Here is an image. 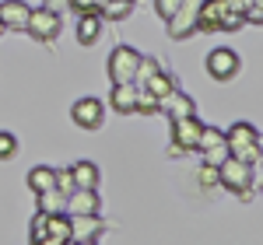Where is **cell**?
<instances>
[{
	"mask_svg": "<svg viewBox=\"0 0 263 245\" xmlns=\"http://www.w3.org/2000/svg\"><path fill=\"white\" fill-rule=\"evenodd\" d=\"M74 214H102L99 189H70L67 193V217Z\"/></svg>",
	"mask_w": 263,
	"mask_h": 245,
	"instance_id": "5bb4252c",
	"label": "cell"
},
{
	"mask_svg": "<svg viewBox=\"0 0 263 245\" xmlns=\"http://www.w3.org/2000/svg\"><path fill=\"white\" fill-rule=\"evenodd\" d=\"M224 14H228V4L224 0H200L197 32H224Z\"/></svg>",
	"mask_w": 263,
	"mask_h": 245,
	"instance_id": "8fae6325",
	"label": "cell"
},
{
	"mask_svg": "<svg viewBox=\"0 0 263 245\" xmlns=\"http://www.w3.org/2000/svg\"><path fill=\"white\" fill-rule=\"evenodd\" d=\"M242 18H246V25H260V21H263V4H260V0H253V4L242 11Z\"/></svg>",
	"mask_w": 263,
	"mask_h": 245,
	"instance_id": "f546056e",
	"label": "cell"
},
{
	"mask_svg": "<svg viewBox=\"0 0 263 245\" xmlns=\"http://www.w3.org/2000/svg\"><path fill=\"white\" fill-rule=\"evenodd\" d=\"M67 245H99V242H67Z\"/></svg>",
	"mask_w": 263,
	"mask_h": 245,
	"instance_id": "836d02e7",
	"label": "cell"
},
{
	"mask_svg": "<svg viewBox=\"0 0 263 245\" xmlns=\"http://www.w3.org/2000/svg\"><path fill=\"white\" fill-rule=\"evenodd\" d=\"M28 238H32V242L46 238V214H35V217H32V224H28Z\"/></svg>",
	"mask_w": 263,
	"mask_h": 245,
	"instance_id": "f1b7e54d",
	"label": "cell"
},
{
	"mask_svg": "<svg viewBox=\"0 0 263 245\" xmlns=\"http://www.w3.org/2000/svg\"><path fill=\"white\" fill-rule=\"evenodd\" d=\"M239 70H242V60H239V53H235V49L218 46V49H211V53H207V74H211L218 84L235 81V77H239Z\"/></svg>",
	"mask_w": 263,
	"mask_h": 245,
	"instance_id": "277c9868",
	"label": "cell"
},
{
	"mask_svg": "<svg viewBox=\"0 0 263 245\" xmlns=\"http://www.w3.org/2000/svg\"><path fill=\"white\" fill-rule=\"evenodd\" d=\"M141 88H147V91H151V95L162 102V98H168V95H172L179 84H176V77H172V74H168V70L162 67V70H158V74H155V77H151L147 84H141Z\"/></svg>",
	"mask_w": 263,
	"mask_h": 245,
	"instance_id": "d6986e66",
	"label": "cell"
},
{
	"mask_svg": "<svg viewBox=\"0 0 263 245\" xmlns=\"http://www.w3.org/2000/svg\"><path fill=\"white\" fill-rule=\"evenodd\" d=\"M25 182H28L32 193H46V189H53V168H49V165H35V168L28 172Z\"/></svg>",
	"mask_w": 263,
	"mask_h": 245,
	"instance_id": "44dd1931",
	"label": "cell"
},
{
	"mask_svg": "<svg viewBox=\"0 0 263 245\" xmlns=\"http://www.w3.org/2000/svg\"><path fill=\"white\" fill-rule=\"evenodd\" d=\"M162 70V60H155V56H141L137 63V74H134V84H147L155 74Z\"/></svg>",
	"mask_w": 263,
	"mask_h": 245,
	"instance_id": "603a6c76",
	"label": "cell"
},
{
	"mask_svg": "<svg viewBox=\"0 0 263 245\" xmlns=\"http://www.w3.org/2000/svg\"><path fill=\"white\" fill-rule=\"evenodd\" d=\"M200 133H203V119H197V112H193V116H186V119H176V122H172V144L179 147L182 154L197 151Z\"/></svg>",
	"mask_w": 263,
	"mask_h": 245,
	"instance_id": "30bf717a",
	"label": "cell"
},
{
	"mask_svg": "<svg viewBox=\"0 0 263 245\" xmlns=\"http://www.w3.org/2000/svg\"><path fill=\"white\" fill-rule=\"evenodd\" d=\"M253 168H256V165H246V161H239V158L228 154V158L218 165V186H224V189L239 193L242 200H249L253 189H256V175H253Z\"/></svg>",
	"mask_w": 263,
	"mask_h": 245,
	"instance_id": "7a4b0ae2",
	"label": "cell"
},
{
	"mask_svg": "<svg viewBox=\"0 0 263 245\" xmlns=\"http://www.w3.org/2000/svg\"><path fill=\"white\" fill-rule=\"evenodd\" d=\"M109 109L120 112V116H134V109H137V84H112Z\"/></svg>",
	"mask_w": 263,
	"mask_h": 245,
	"instance_id": "9a60e30c",
	"label": "cell"
},
{
	"mask_svg": "<svg viewBox=\"0 0 263 245\" xmlns=\"http://www.w3.org/2000/svg\"><path fill=\"white\" fill-rule=\"evenodd\" d=\"M35 203H39V214H46V217L67 214V193H60V189H46V193H35Z\"/></svg>",
	"mask_w": 263,
	"mask_h": 245,
	"instance_id": "ac0fdd59",
	"label": "cell"
},
{
	"mask_svg": "<svg viewBox=\"0 0 263 245\" xmlns=\"http://www.w3.org/2000/svg\"><path fill=\"white\" fill-rule=\"evenodd\" d=\"M32 245H67V242H57V238H39V242H32Z\"/></svg>",
	"mask_w": 263,
	"mask_h": 245,
	"instance_id": "d6a6232c",
	"label": "cell"
},
{
	"mask_svg": "<svg viewBox=\"0 0 263 245\" xmlns=\"http://www.w3.org/2000/svg\"><path fill=\"white\" fill-rule=\"evenodd\" d=\"M134 112H141V116H155V112H158V98H155L147 88H141V84H137V109H134Z\"/></svg>",
	"mask_w": 263,
	"mask_h": 245,
	"instance_id": "cb8c5ba5",
	"label": "cell"
},
{
	"mask_svg": "<svg viewBox=\"0 0 263 245\" xmlns=\"http://www.w3.org/2000/svg\"><path fill=\"white\" fill-rule=\"evenodd\" d=\"M158 112H165V119H168V122H176V119L193 116V112H197V102H193L186 91H179V88H176L168 98H162V102H158Z\"/></svg>",
	"mask_w": 263,
	"mask_h": 245,
	"instance_id": "4fadbf2b",
	"label": "cell"
},
{
	"mask_svg": "<svg viewBox=\"0 0 263 245\" xmlns=\"http://www.w3.org/2000/svg\"><path fill=\"white\" fill-rule=\"evenodd\" d=\"M137 63H141V53L134 46H116L105 60V74L112 84H134V74H137Z\"/></svg>",
	"mask_w": 263,
	"mask_h": 245,
	"instance_id": "3957f363",
	"label": "cell"
},
{
	"mask_svg": "<svg viewBox=\"0 0 263 245\" xmlns=\"http://www.w3.org/2000/svg\"><path fill=\"white\" fill-rule=\"evenodd\" d=\"M42 7H49V11L63 14V11H70V0H42Z\"/></svg>",
	"mask_w": 263,
	"mask_h": 245,
	"instance_id": "4dcf8cb0",
	"label": "cell"
},
{
	"mask_svg": "<svg viewBox=\"0 0 263 245\" xmlns=\"http://www.w3.org/2000/svg\"><path fill=\"white\" fill-rule=\"evenodd\" d=\"M99 14H102V21H123L134 14V0H105Z\"/></svg>",
	"mask_w": 263,
	"mask_h": 245,
	"instance_id": "ffe728a7",
	"label": "cell"
},
{
	"mask_svg": "<svg viewBox=\"0 0 263 245\" xmlns=\"http://www.w3.org/2000/svg\"><path fill=\"white\" fill-rule=\"evenodd\" d=\"M74 35L81 46H95L102 39V14H78V28Z\"/></svg>",
	"mask_w": 263,
	"mask_h": 245,
	"instance_id": "e0dca14e",
	"label": "cell"
},
{
	"mask_svg": "<svg viewBox=\"0 0 263 245\" xmlns=\"http://www.w3.org/2000/svg\"><path fill=\"white\" fill-rule=\"evenodd\" d=\"M224 4H228L232 11H239V14H242V11L249 7V4H253V0H224Z\"/></svg>",
	"mask_w": 263,
	"mask_h": 245,
	"instance_id": "1f68e13d",
	"label": "cell"
},
{
	"mask_svg": "<svg viewBox=\"0 0 263 245\" xmlns=\"http://www.w3.org/2000/svg\"><path fill=\"white\" fill-rule=\"evenodd\" d=\"M46 238L70 242V221H67V214H53V217H46Z\"/></svg>",
	"mask_w": 263,
	"mask_h": 245,
	"instance_id": "7402d4cb",
	"label": "cell"
},
{
	"mask_svg": "<svg viewBox=\"0 0 263 245\" xmlns=\"http://www.w3.org/2000/svg\"><path fill=\"white\" fill-rule=\"evenodd\" d=\"M197 182H200L203 189L218 186V168H214V165H200V172H197Z\"/></svg>",
	"mask_w": 263,
	"mask_h": 245,
	"instance_id": "4316f807",
	"label": "cell"
},
{
	"mask_svg": "<svg viewBox=\"0 0 263 245\" xmlns=\"http://www.w3.org/2000/svg\"><path fill=\"white\" fill-rule=\"evenodd\" d=\"M28 14H32V7L25 0H4L0 4V25H4V32H25Z\"/></svg>",
	"mask_w": 263,
	"mask_h": 245,
	"instance_id": "7c38bea8",
	"label": "cell"
},
{
	"mask_svg": "<svg viewBox=\"0 0 263 245\" xmlns=\"http://www.w3.org/2000/svg\"><path fill=\"white\" fill-rule=\"evenodd\" d=\"M197 151H200L203 165H218L228 158V144H224V130H218V126H207L203 122V133H200V144H197Z\"/></svg>",
	"mask_w": 263,
	"mask_h": 245,
	"instance_id": "ba28073f",
	"label": "cell"
},
{
	"mask_svg": "<svg viewBox=\"0 0 263 245\" xmlns=\"http://www.w3.org/2000/svg\"><path fill=\"white\" fill-rule=\"evenodd\" d=\"M102 4L105 0H70V11H78V14H99Z\"/></svg>",
	"mask_w": 263,
	"mask_h": 245,
	"instance_id": "484cf974",
	"label": "cell"
},
{
	"mask_svg": "<svg viewBox=\"0 0 263 245\" xmlns=\"http://www.w3.org/2000/svg\"><path fill=\"white\" fill-rule=\"evenodd\" d=\"M70 175H74V189H99L102 182V172L95 161H74Z\"/></svg>",
	"mask_w": 263,
	"mask_h": 245,
	"instance_id": "2e32d148",
	"label": "cell"
},
{
	"mask_svg": "<svg viewBox=\"0 0 263 245\" xmlns=\"http://www.w3.org/2000/svg\"><path fill=\"white\" fill-rule=\"evenodd\" d=\"M0 32H4V25H0Z\"/></svg>",
	"mask_w": 263,
	"mask_h": 245,
	"instance_id": "e575fe53",
	"label": "cell"
},
{
	"mask_svg": "<svg viewBox=\"0 0 263 245\" xmlns=\"http://www.w3.org/2000/svg\"><path fill=\"white\" fill-rule=\"evenodd\" d=\"M67 221H70V242H99L102 235L109 231L102 214H74Z\"/></svg>",
	"mask_w": 263,
	"mask_h": 245,
	"instance_id": "52a82bcc",
	"label": "cell"
},
{
	"mask_svg": "<svg viewBox=\"0 0 263 245\" xmlns=\"http://www.w3.org/2000/svg\"><path fill=\"white\" fill-rule=\"evenodd\" d=\"M134 4H137V0H134Z\"/></svg>",
	"mask_w": 263,
	"mask_h": 245,
	"instance_id": "d590c367",
	"label": "cell"
},
{
	"mask_svg": "<svg viewBox=\"0 0 263 245\" xmlns=\"http://www.w3.org/2000/svg\"><path fill=\"white\" fill-rule=\"evenodd\" d=\"M70 119H74V126H81V130H102L105 105L99 98H78V102L70 105Z\"/></svg>",
	"mask_w": 263,
	"mask_h": 245,
	"instance_id": "9c48e42d",
	"label": "cell"
},
{
	"mask_svg": "<svg viewBox=\"0 0 263 245\" xmlns=\"http://www.w3.org/2000/svg\"><path fill=\"white\" fill-rule=\"evenodd\" d=\"M179 4H182V0H155V11H158V18H162V21H168L176 11H179Z\"/></svg>",
	"mask_w": 263,
	"mask_h": 245,
	"instance_id": "83f0119b",
	"label": "cell"
},
{
	"mask_svg": "<svg viewBox=\"0 0 263 245\" xmlns=\"http://www.w3.org/2000/svg\"><path fill=\"white\" fill-rule=\"evenodd\" d=\"M197 11H200V0H182L179 11L165 21L168 39H190V35L197 32Z\"/></svg>",
	"mask_w": 263,
	"mask_h": 245,
	"instance_id": "8992f818",
	"label": "cell"
},
{
	"mask_svg": "<svg viewBox=\"0 0 263 245\" xmlns=\"http://www.w3.org/2000/svg\"><path fill=\"white\" fill-rule=\"evenodd\" d=\"M25 32H28L35 42H57V35L63 32V21H60V14L49 11V7H32Z\"/></svg>",
	"mask_w": 263,
	"mask_h": 245,
	"instance_id": "5b68a950",
	"label": "cell"
},
{
	"mask_svg": "<svg viewBox=\"0 0 263 245\" xmlns=\"http://www.w3.org/2000/svg\"><path fill=\"white\" fill-rule=\"evenodd\" d=\"M14 154H18V137L7 133V130H0V161H11Z\"/></svg>",
	"mask_w": 263,
	"mask_h": 245,
	"instance_id": "d4e9b609",
	"label": "cell"
},
{
	"mask_svg": "<svg viewBox=\"0 0 263 245\" xmlns=\"http://www.w3.org/2000/svg\"><path fill=\"white\" fill-rule=\"evenodd\" d=\"M224 144H228V154H232V158H239V161H246V165L260 161L263 140H260V130H256L253 122H246V119L232 122V126L224 130Z\"/></svg>",
	"mask_w": 263,
	"mask_h": 245,
	"instance_id": "6da1fadb",
	"label": "cell"
}]
</instances>
